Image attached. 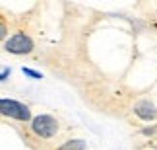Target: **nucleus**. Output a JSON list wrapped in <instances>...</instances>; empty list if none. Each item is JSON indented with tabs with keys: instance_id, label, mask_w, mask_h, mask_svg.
<instances>
[{
	"instance_id": "obj_5",
	"label": "nucleus",
	"mask_w": 157,
	"mask_h": 150,
	"mask_svg": "<svg viewBox=\"0 0 157 150\" xmlns=\"http://www.w3.org/2000/svg\"><path fill=\"white\" fill-rule=\"evenodd\" d=\"M56 150H86V142L82 139H72V140H66L64 144H60Z\"/></svg>"
},
{
	"instance_id": "obj_2",
	"label": "nucleus",
	"mask_w": 157,
	"mask_h": 150,
	"mask_svg": "<svg viewBox=\"0 0 157 150\" xmlns=\"http://www.w3.org/2000/svg\"><path fill=\"white\" fill-rule=\"evenodd\" d=\"M29 129L37 139H52V136H56L60 125L52 115H37L31 121Z\"/></svg>"
},
{
	"instance_id": "obj_6",
	"label": "nucleus",
	"mask_w": 157,
	"mask_h": 150,
	"mask_svg": "<svg viewBox=\"0 0 157 150\" xmlns=\"http://www.w3.org/2000/svg\"><path fill=\"white\" fill-rule=\"evenodd\" d=\"M21 70H23V74H25V76L33 78V80H41V78H43V74H41V72H37V70H33V68H27V67H23Z\"/></svg>"
},
{
	"instance_id": "obj_7",
	"label": "nucleus",
	"mask_w": 157,
	"mask_h": 150,
	"mask_svg": "<svg viewBox=\"0 0 157 150\" xmlns=\"http://www.w3.org/2000/svg\"><path fill=\"white\" fill-rule=\"evenodd\" d=\"M8 72H10L8 68H6V70H2V80H6V76H8Z\"/></svg>"
},
{
	"instance_id": "obj_3",
	"label": "nucleus",
	"mask_w": 157,
	"mask_h": 150,
	"mask_svg": "<svg viewBox=\"0 0 157 150\" xmlns=\"http://www.w3.org/2000/svg\"><path fill=\"white\" fill-rule=\"evenodd\" d=\"M33 47H35L33 39L25 31H16L10 39L4 41V49L12 55H29L33 51Z\"/></svg>"
},
{
	"instance_id": "obj_4",
	"label": "nucleus",
	"mask_w": 157,
	"mask_h": 150,
	"mask_svg": "<svg viewBox=\"0 0 157 150\" xmlns=\"http://www.w3.org/2000/svg\"><path fill=\"white\" fill-rule=\"evenodd\" d=\"M134 113L140 119H144V121H153V119L157 117V109L153 103H149L147 99H142L138 101V103L134 105Z\"/></svg>"
},
{
	"instance_id": "obj_1",
	"label": "nucleus",
	"mask_w": 157,
	"mask_h": 150,
	"mask_svg": "<svg viewBox=\"0 0 157 150\" xmlns=\"http://www.w3.org/2000/svg\"><path fill=\"white\" fill-rule=\"evenodd\" d=\"M0 113L4 117H10V119H16V121H21V123H31V109L21 103V101H16V99H0Z\"/></svg>"
}]
</instances>
